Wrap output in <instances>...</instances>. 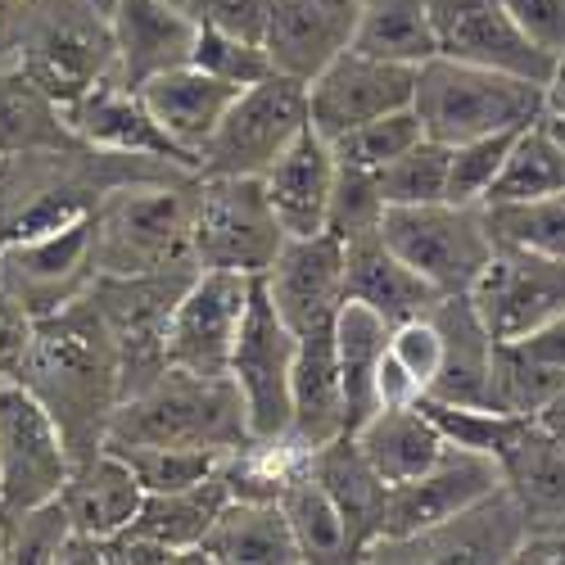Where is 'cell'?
Here are the masks:
<instances>
[{"instance_id":"1","label":"cell","mask_w":565,"mask_h":565,"mask_svg":"<svg viewBox=\"0 0 565 565\" xmlns=\"http://www.w3.org/2000/svg\"><path fill=\"white\" fill-rule=\"evenodd\" d=\"M19 381L55 412L73 461L109 444V420L122 403V349L96 295L86 290L64 312L36 321Z\"/></svg>"},{"instance_id":"2","label":"cell","mask_w":565,"mask_h":565,"mask_svg":"<svg viewBox=\"0 0 565 565\" xmlns=\"http://www.w3.org/2000/svg\"><path fill=\"white\" fill-rule=\"evenodd\" d=\"M109 444H163V448H195L213 457H231L254 444L245 403L235 394L231 375H204L168 366L146 390L118 403L109 420Z\"/></svg>"},{"instance_id":"3","label":"cell","mask_w":565,"mask_h":565,"mask_svg":"<svg viewBox=\"0 0 565 565\" xmlns=\"http://www.w3.org/2000/svg\"><path fill=\"white\" fill-rule=\"evenodd\" d=\"M195 181L200 172L122 181L96 209L100 276H154L195 263Z\"/></svg>"},{"instance_id":"4","label":"cell","mask_w":565,"mask_h":565,"mask_svg":"<svg viewBox=\"0 0 565 565\" xmlns=\"http://www.w3.org/2000/svg\"><path fill=\"white\" fill-rule=\"evenodd\" d=\"M412 109L426 122L430 140L461 146V140L521 131V127L539 122L543 118V82L435 55L416 73Z\"/></svg>"},{"instance_id":"5","label":"cell","mask_w":565,"mask_h":565,"mask_svg":"<svg viewBox=\"0 0 565 565\" xmlns=\"http://www.w3.org/2000/svg\"><path fill=\"white\" fill-rule=\"evenodd\" d=\"M19 68L68 109L90 86L118 77L114 23L86 0H32Z\"/></svg>"},{"instance_id":"6","label":"cell","mask_w":565,"mask_h":565,"mask_svg":"<svg viewBox=\"0 0 565 565\" xmlns=\"http://www.w3.org/2000/svg\"><path fill=\"white\" fill-rule=\"evenodd\" d=\"M312 127L308 118V82L267 73L245 86L222 114L217 131L200 150V177H263L295 140Z\"/></svg>"},{"instance_id":"7","label":"cell","mask_w":565,"mask_h":565,"mask_svg":"<svg viewBox=\"0 0 565 565\" xmlns=\"http://www.w3.org/2000/svg\"><path fill=\"white\" fill-rule=\"evenodd\" d=\"M381 235L439 295H470L493 258V231L480 204H403L385 213Z\"/></svg>"},{"instance_id":"8","label":"cell","mask_w":565,"mask_h":565,"mask_svg":"<svg viewBox=\"0 0 565 565\" xmlns=\"http://www.w3.org/2000/svg\"><path fill=\"white\" fill-rule=\"evenodd\" d=\"M263 177H200L195 181V263L209 271L263 276L286 249Z\"/></svg>"},{"instance_id":"9","label":"cell","mask_w":565,"mask_h":565,"mask_svg":"<svg viewBox=\"0 0 565 565\" xmlns=\"http://www.w3.org/2000/svg\"><path fill=\"white\" fill-rule=\"evenodd\" d=\"M73 448L64 426L23 381H0V515L64 493Z\"/></svg>"},{"instance_id":"10","label":"cell","mask_w":565,"mask_h":565,"mask_svg":"<svg viewBox=\"0 0 565 565\" xmlns=\"http://www.w3.org/2000/svg\"><path fill=\"white\" fill-rule=\"evenodd\" d=\"M100 280V241L96 213L55 231L19 235L0 245V286H6L28 317H51L77 303Z\"/></svg>"},{"instance_id":"11","label":"cell","mask_w":565,"mask_h":565,"mask_svg":"<svg viewBox=\"0 0 565 565\" xmlns=\"http://www.w3.org/2000/svg\"><path fill=\"white\" fill-rule=\"evenodd\" d=\"M295 358H299V335L290 331L271 299L263 295V280L254 290L249 317L241 326V340L231 349L226 375L235 394L245 403V420L254 444H271L290 435L295 416Z\"/></svg>"},{"instance_id":"12","label":"cell","mask_w":565,"mask_h":565,"mask_svg":"<svg viewBox=\"0 0 565 565\" xmlns=\"http://www.w3.org/2000/svg\"><path fill=\"white\" fill-rule=\"evenodd\" d=\"M525 539V515L507 489H493L489 498L452 511L448 521L420 530L412 539L375 543L366 561H390V565H507L521 552Z\"/></svg>"},{"instance_id":"13","label":"cell","mask_w":565,"mask_h":565,"mask_svg":"<svg viewBox=\"0 0 565 565\" xmlns=\"http://www.w3.org/2000/svg\"><path fill=\"white\" fill-rule=\"evenodd\" d=\"M258 280L241 271H209L200 267L191 286L181 290L172 321H168V366L222 375L231 349L241 340Z\"/></svg>"},{"instance_id":"14","label":"cell","mask_w":565,"mask_h":565,"mask_svg":"<svg viewBox=\"0 0 565 565\" xmlns=\"http://www.w3.org/2000/svg\"><path fill=\"white\" fill-rule=\"evenodd\" d=\"M470 303L498 340H525L565 312V258L493 245L489 267L470 286Z\"/></svg>"},{"instance_id":"15","label":"cell","mask_w":565,"mask_h":565,"mask_svg":"<svg viewBox=\"0 0 565 565\" xmlns=\"http://www.w3.org/2000/svg\"><path fill=\"white\" fill-rule=\"evenodd\" d=\"M416 73L412 64L375 60L366 51H344L331 68H321L308 82V118L312 131L335 140L381 114L412 109L416 100Z\"/></svg>"},{"instance_id":"16","label":"cell","mask_w":565,"mask_h":565,"mask_svg":"<svg viewBox=\"0 0 565 565\" xmlns=\"http://www.w3.org/2000/svg\"><path fill=\"white\" fill-rule=\"evenodd\" d=\"M263 295L280 312V321L295 335L331 331L340 308L349 303V271H344V245L331 231L321 235H290L276 263L258 276Z\"/></svg>"},{"instance_id":"17","label":"cell","mask_w":565,"mask_h":565,"mask_svg":"<svg viewBox=\"0 0 565 565\" xmlns=\"http://www.w3.org/2000/svg\"><path fill=\"white\" fill-rule=\"evenodd\" d=\"M493 489H502V470L489 452L476 448H448L444 461H435L426 476L390 484L385 493V521H381V539L375 543H390V539H412L420 530H430L439 521H448L452 511L470 507L489 498ZM371 543V547H375ZM366 547V552H371Z\"/></svg>"},{"instance_id":"18","label":"cell","mask_w":565,"mask_h":565,"mask_svg":"<svg viewBox=\"0 0 565 565\" xmlns=\"http://www.w3.org/2000/svg\"><path fill=\"white\" fill-rule=\"evenodd\" d=\"M430 19H435L439 55L448 60L502 68L530 82H547L552 73V60L521 36L502 0H430Z\"/></svg>"},{"instance_id":"19","label":"cell","mask_w":565,"mask_h":565,"mask_svg":"<svg viewBox=\"0 0 565 565\" xmlns=\"http://www.w3.org/2000/svg\"><path fill=\"white\" fill-rule=\"evenodd\" d=\"M353 32L358 0H271L263 45L276 73L312 82L344 51H353Z\"/></svg>"},{"instance_id":"20","label":"cell","mask_w":565,"mask_h":565,"mask_svg":"<svg viewBox=\"0 0 565 565\" xmlns=\"http://www.w3.org/2000/svg\"><path fill=\"white\" fill-rule=\"evenodd\" d=\"M502 489L515 498L525 530H565V444L530 416H511L493 448Z\"/></svg>"},{"instance_id":"21","label":"cell","mask_w":565,"mask_h":565,"mask_svg":"<svg viewBox=\"0 0 565 565\" xmlns=\"http://www.w3.org/2000/svg\"><path fill=\"white\" fill-rule=\"evenodd\" d=\"M68 127L86 150H105V154H122V159H168V163H181L195 172V163L185 159L172 146V136L154 122L150 105L140 100V90L118 77L90 86L82 100H73Z\"/></svg>"},{"instance_id":"22","label":"cell","mask_w":565,"mask_h":565,"mask_svg":"<svg viewBox=\"0 0 565 565\" xmlns=\"http://www.w3.org/2000/svg\"><path fill=\"white\" fill-rule=\"evenodd\" d=\"M109 23L118 45V82L127 86L191 64L200 41V23L172 0H118Z\"/></svg>"},{"instance_id":"23","label":"cell","mask_w":565,"mask_h":565,"mask_svg":"<svg viewBox=\"0 0 565 565\" xmlns=\"http://www.w3.org/2000/svg\"><path fill=\"white\" fill-rule=\"evenodd\" d=\"M140 100L150 105L154 122L172 136V146L200 163V150L209 146V136L217 131L222 114L231 109V100L241 96V86H231L213 73H204L200 64H181V68H168L150 82H140Z\"/></svg>"},{"instance_id":"24","label":"cell","mask_w":565,"mask_h":565,"mask_svg":"<svg viewBox=\"0 0 565 565\" xmlns=\"http://www.w3.org/2000/svg\"><path fill=\"white\" fill-rule=\"evenodd\" d=\"M335 177H340V159L331 150V140L317 136L312 127L263 172L267 200H271L280 226H286V235H321L326 231Z\"/></svg>"},{"instance_id":"25","label":"cell","mask_w":565,"mask_h":565,"mask_svg":"<svg viewBox=\"0 0 565 565\" xmlns=\"http://www.w3.org/2000/svg\"><path fill=\"white\" fill-rule=\"evenodd\" d=\"M439 335H444V362L426 398L461 403V407H489V381H493V353L498 335L484 326L470 295H444L435 308Z\"/></svg>"},{"instance_id":"26","label":"cell","mask_w":565,"mask_h":565,"mask_svg":"<svg viewBox=\"0 0 565 565\" xmlns=\"http://www.w3.org/2000/svg\"><path fill=\"white\" fill-rule=\"evenodd\" d=\"M353 439L385 484H403V480L426 476V470L435 461H444V452L452 448L448 435L439 430V420L430 416L426 398L371 412L353 430Z\"/></svg>"},{"instance_id":"27","label":"cell","mask_w":565,"mask_h":565,"mask_svg":"<svg viewBox=\"0 0 565 565\" xmlns=\"http://www.w3.org/2000/svg\"><path fill=\"white\" fill-rule=\"evenodd\" d=\"M344 271H349V299L366 303L371 312H381L390 326L426 317L444 295L430 286L416 267H407L390 245L385 235H362V241L344 245Z\"/></svg>"},{"instance_id":"28","label":"cell","mask_w":565,"mask_h":565,"mask_svg":"<svg viewBox=\"0 0 565 565\" xmlns=\"http://www.w3.org/2000/svg\"><path fill=\"white\" fill-rule=\"evenodd\" d=\"M349 435V403H344V381H340V358H335V326L331 331L299 335V358H295V416L290 435L299 448H321Z\"/></svg>"},{"instance_id":"29","label":"cell","mask_w":565,"mask_h":565,"mask_svg":"<svg viewBox=\"0 0 565 565\" xmlns=\"http://www.w3.org/2000/svg\"><path fill=\"white\" fill-rule=\"evenodd\" d=\"M60 498L68 507V521L77 534L114 539L140 515L146 489H140V480L131 476V466L105 444L100 452L73 461V476H68Z\"/></svg>"},{"instance_id":"30","label":"cell","mask_w":565,"mask_h":565,"mask_svg":"<svg viewBox=\"0 0 565 565\" xmlns=\"http://www.w3.org/2000/svg\"><path fill=\"white\" fill-rule=\"evenodd\" d=\"M200 556L209 565H303L280 502L231 498L213 521Z\"/></svg>"},{"instance_id":"31","label":"cell","mask_w":565,"mask_h":565,"mask_svg":"<svg viewBox=\"0 0 565 565\" xmlns=\"http://www.w3.org/2000/svg\"><path fill=\"white\" fill-rule=\"evenodd\" d=\"M308 470L321 480V489L335 498V507L344 511V521L353 530V543L366 561V547L381 539V521H385V493L390 484L375 476V466L366 461V452L358 448L353 435H340L331 444H321L308 452Z\"/></svg>"},{"instance_id":"32","label":"cell","mask_w":565,"mask_h":565,"mask_svg":"<svg viewBox=\"0 0 565 565\" xmlns=\"http://www.w3.org/2000/svg\"><path fill=\"white\" fill-rule=\"evenodd\" d=\"M231 502V484L222 476V466L213 476H204L191 489H177V493H146L140 502V515L131 521V530L159 539L163 547L177 552V561H204L200 547L213 530V521L222 515V507Z\"/></svg>"},{"instance_id":"33","label":"cell","mask_w":565,"mask_h":565,"mask_svg":"<svg viewBox=\"0 0 565 565\" xmlns=\"http://www.w3.org/2000/svg\"><path fill=\"white\" fill-rule=\"evenodd\" d=\"M82 140L68 127V109L41 90L19 64L0 68V154H45L73 150Z\"/></svg>"},{"instance_id":"34","label":"cell","mask_w":565,"mask_h":565,"mask_svg":"<svg viewBox=\"0 0 565 565\" xmlns=\"http://www.w3.org/2000/svg\"><path fill=\"white\" fill-rule=\"evenodd\" d=\"M280 511L290 521V534L299 543V556L303 565H344V561H362L358 543H353V530L344 521V511L335 507V498L321 489V480L308 470H295L280 489Z\"/></svg>"},{"instance_id":"35","label":"cell","mask_w":565,"mask_h":565,"mask_svg":"<svg viewBox=\"0 0 565 565\" xmlns=\"http://www.w3.org/2000/svg\"><path fill=\"white\" fill-rule=\"evenodd\" d=\"M394 326L371 312L366 303H344L335 317V358H340V381L349 403V435L375 412V381H381V362L390 353Z\"/></svg>"},{"instance_id":"36","label":"cell","mask_w":565,"mask_h":565,"mask_svg":"<svg viewBox=\"0 0 565 565\" xmlns=\"http://www.w3.org/2000/svg\"><path fill=\"white\" fill-rule=\"evenodd\" d=\"M353 51L420 68L439 55L430 0H358Z\"/></svg>"},{"instance_id":"37","label":"cell","mask_w":565,"mask_h":565,"mask_svg":"<svg viewBox=\"0 0 565 565\" xmlns=\"http://www.w3.org/2000/svg\"><path fill=\"white\" fill-rule=\"evenodd\" d=\"M565 191V146L547 118L530 122L511 136V150L502 159V172L493 181V191L484 200L489 204H525V200H543Z\"/></svg>"},{"instance_id":"38","label":"cell","mask_w":565,"mask_h":565,"mask_svg":"<svg viewBox=\"0 0 565 565\" xmlns=\"http://www.w3.org/2000/svg\"><path fill=\"white\" fill-rule=\"evenodd\" d=\"M565 385V375L543 366L539 358H530L515 340H498L493 353V381H489V407L502 416H539L556 390Z\"/></svg>"},{"instance_id":"39","label":"cell","mask_w":565,"mask_h":565,"mask_svg":"<svg viewBox=\"0 0 565 565\" xmlns=\"http://www.w3.org/2000/svg\"><path fill=\"white\" fill-rule=\"evenodd\" d=\"M484 217L493 231V245L565 258V191L525 204H489Z\"/></svg>"},{"instance_id":"40","label":"cell","mask_w":565,"mask_h":565,"mask_svg":"<svg viewBox=\"0 0 565 565\" xmlns=\"http://www.w3.org/2000/svg\"><path fill=\"white\" fill-rule=\"evenodd\" d=\"M448 163H452V146L444 140H416L407 154H398L394 163H385L375 172L381 181V195L390 209H403V204H435V200H448Z\"/></svg>"},{"instance_id":"41","label":"cell","mask_w":565,"mask_h":565,"mask_svg":"<svg viewBox=\"0 0 565 565\" xmlns=\"http://www.w3.org/2000/svg\"><path fill=\"white\" fill-rule=\"evenodd\" d=\"M416 140H426V122L416 109H398V114H381L344 136L331 140V150L344 168H362V172H381L385 163H394L398 154H407Z\"/></svg>"},{"instance_id":"42","label":"cell","mask_w":565,"mask_h":565,"mask_svg":"<svg viewBox=\"0 0 565 565\" xmlns=\"http://www.w3.org/2000/svg\"><path fill=\"white\" fill-rule=\"evenodd\" d=\"M127 466L131 476L140 480L146 493H177V489H191L204 476L222 466V457L213 452H195V448H163V444H109Z\"/></svg>"},{"instance_id":"43","label":"cell","mask_w":565,"mask_h":565,"mask_svg":"<svg viewBox=\"0 0 565 565\" xmlns=\"http://www.w3.org/2000/svg\"><path fill=\"white\" fill-rule=\"evenodd\" d=\"M73 534L64 498L6 515V561L14 565H60V552Z\"/></svg>"},{"instance_id":"44","label":"cell","mask_w":565,"mask_h":565,"mask_svg":"<svg viewBox=\"0 0 565 565\" xmlns=\"http://www.w3.org/2000/svg\"><path fill=\"white\" fill-rule=\"evenodd\" d=\"M385 213H390V204L381 195V181H375V172H362V168H344L340 163L326 231H331L340 245H349V241H362V235L381 231L385 226Z\"/></svg>"},{"instance_id":"45","label":"cell","mask_w":565,"mask_h":565,"mask_svg":"<svg viewBox=\"0 0 565 565\" xmlns=\"http://www.w3.org/2000/svg\"><path fill=\"white\" fill-rule=\"evenodd\" d=\"M515 131H498V136H480V140H461L452 146V163H448V200L452 204H480L489 200L493 181L502 172V159L511 150Z\"/></svg>"},{"instance_id":"46","label":"cell","mask_w":565,"mask_h":565,"mask_svg":"<svg viewBox=\"0 0 565 565\" xmlns=\"http://www.w3.org/2000/svg\"><path fill=\"white\" fill-rule=\"evenodd\" d=\"M191 64H200L204 73L231 82V86H254L263 82L271 68V55H267V45L263 41H245V36H226V32H204L200 28V41H195V55Z\"/></svg>"},{"instance_id":"47","label":"cell","mask_w":565,"mask_h":565,"mask_svg":"<svg viewBox=\"0 0 565 565\" xmlns=\"http://www.w3.org/2000/svg\"><path fill=\"white\" fill-rule=\"evenodd\" d=\"M390 358L407 371V381L420 390V398H426L430 385H435V375H439V362H444V335H439L435 312L398 321L390 331Z\"/></svg>"},{"instance_id":"48","label":"cell","mask_w":565,"mask_h":565,"mask_svg":"<svg viewBox=\"0 0 565 565\" xmlns=\"http://www.w3.org/2000/svg\"><path fill=\"white\" fill-rule=\"evenodd\" d=\"M267 10H271V0H185V14L204 32H226L245 41H263Z\"/></svg>"},{"instance_id":"49","label":"cell","mask_w":565,"mask_h":565,"mask_svg":"<svg viewBox=\"0 0 565 565\" xmlns=\"http://www.w3.org/2000/svg\"><path fill=\"white\" fill-rule=\"evenodd\" d=\"M511 23L521 28V36L547 60L565 55V0H502Z\"/></svg>"},{"instance_id":"50","label":"cell","mask_w":565,"mask_h":565,"mask_svg":"<svg viewBox=\"0 0 565 565\" xmlns=\"http://www.w3.org/2000/svg\"><path fill=\"white\" fill-rule=\"evenodd\" d=\"M32 331H36V317H28L23 303L0 286V381H19L23 358L32 349Z\"/></svg>"},{"instance_id":"51","label":"cell","mask_w":565,"mask_h":565,"mask_svg":"<svg viewBox=\"0 0 565 565\" xmlns=\"http://www.w3.org/2000/svg\"><path fill=\"white\" fill-rule=\"evenodd\" d=\"M530 358H539L543 366H552V371H561L565 375V312L561 317H552L547 326H539L534 335H525V340H515Z\"/></svg>"},{"instance_id":"52","label":"cell","mask_w":565,"mask_h":565,"mask_svg":"<svg viewBox=\"0 0 565 565\" xmlns=\"http://www.w3.org/2000/svg\"><path fill=\"white\" fill-rule=\"evenodd\" d=\"M28 10H32V0H0V68L19 64V45H23Z\"/></svg>"},{"instance_id":"53","label":"cell","mask_w":565,"mask_h":565,"mask_svg":"<svg viewBox=\"0 0 565 565\" xmlns=\"http://www.w3.org/2000/svg\"><path fill=\"white\" fill-rule=\"evenodd\" d=\"M515 561L521 565H565V530H525Z\"/></svg>"},{"instance_id":"54","label":"cell","mask_w":565,"mask_h":565,"mask_svg":"<svg viewBox=\"0 0 565 565\" xmlns=\"http://www.w3.org/2000/svg\"><path fill=\"white\" fill-rule=\"evenodd\" d=\"M543 118H565V55L552 60V73L543 82Z\"/></svg>"},{"instance_id":"55","label":"cell","mask_w":565,"mask_h":565,"mask_svg":"<svg viewBox=\"0 0 565 565\" xmlns=\"http://www.w3.org/2000/svg\"><path fill=\"white\" fill-rule=\"evenodd\" d=\"M534 420H539L543 430H552V435H556V439L565 444V385L556 390V398H552V403H547V407H543V412H539Z\"/></svg>"},{"instance_id":"56","label":"cell","mask_w":565,"mask_h":565,"mask_svg":"<svg viewBox=\"0 0 565 565\" xmlns=\"http://www.w3.org/2000/svg\"><path fill=\"white\" fill-rule=\"evenodd\" d=\"M86 6H90V10H96V14H105V19H114V10H118V0H86Z\"/></svg>"},{"instance_id":"57","label":"cell","mask_w":565,"mask_h":565,"mask_svg":"<svg viewBox=\"0 0 565 565\" xmlns=\"http://www.w3.org/2000/svg\"><path fill=\"white\" fill-rule=\"evenodd\" d=\"M552 127H556V136H561V146H565V118H547Z\"/></svg>"},{"instance_id":"58","label":"cell","mask_w":565,"mask_h":565,"mask_svg":"<svg viewBox=\"0 0 565 565\" xmlns=\"http://www.w3.org/2000/svg\"><path fill=\"white\" fill-rule=\"evenodd\" d=\"M0 561H6V515H0Z\"/></svg>"},{"instance_id":"59","label":"cell","mask_w":565,"mask_h":565,"mask_svg":"<svg viewBox=\"0 0 565 565\" xmlns=\"http://www.w3.org/2000/svg\"><path fill=\"white\" fill-rule=\"evenodd\" d=\"M172 6H185V0H172Z\"/></svg>"},{"instance_id":"60","label":"cell","mask_w":565,"mask_h":565,"mask_svg":"<svg viewBox=\"0 0 565 565\" xmlns=\"http://www.w3.org/2000/svg\"><path fill=\"white\" fill-rule=\"evenodd\" d=\"M0 163H6V154H0Z\"/></svg>"}]
</instances>
